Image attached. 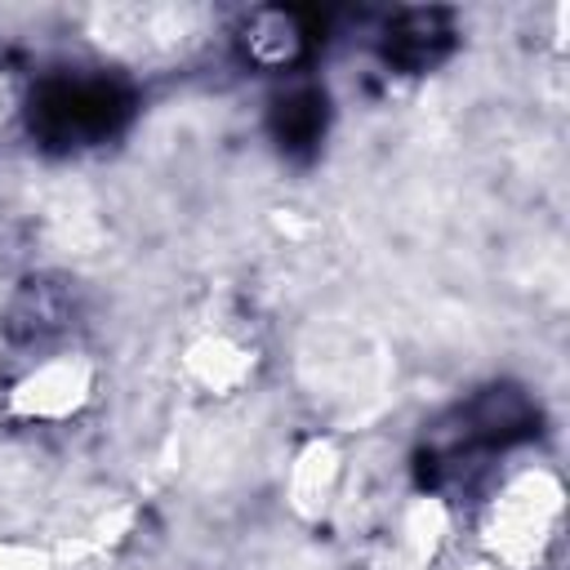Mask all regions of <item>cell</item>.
<instances>
[{"instance_id":"6da1fadb","label":"cell","mask_w":570,"mask_h":570,"mask_svg":"<svg viewBox=\"0 0 570 570\" xmlns=\"http://www.w3.org/2000/svg\"><path fill=\"white\" fill-rule=\"evenodd\" d=\"M125 94L107 80H89V76H58V80H45L40 94H36V125L49 142H94V138H107L120 116H125Z\"/></svg>"}]
</instances>
